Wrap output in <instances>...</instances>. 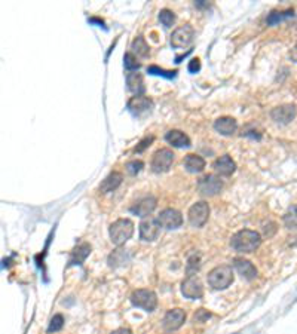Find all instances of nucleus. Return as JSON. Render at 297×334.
<instances>
[{
  "label": "nucleus",
  "mask_w": 297,
  "mask_h": 334,
  "mask_svg": "<svg viewBox=\"0 0 297 334\" xmlns=\"http://www.w3.org/2000/svg\"><path fill=\"white\" fill-rule=\"evenodd\" d=\"M260 244H262L260 233L250 229H242L236 232L230 239L232 248L238 253H252L260 246Z\"/></svg>",
  "instance_id": "nucleus-1"
},
{
  "label": "nucleus",
  "mask_w": 297,
  "mask_h": 334,
  "mask_svg": "<svg viewBox=\"0 0 297 334\" xmlns=\"http://www.w3.org/2000/svg\"><path fill=\"white\" fill-rule=\"evenodd\" d=\"M133 233H134V223L130 219H119L114 223H112L109 229L110 241L117 246L123 245L126 241L131 239Z\"/></svg>",
  "instance_id": "nucleus-2"
},
{
  "label": "nucleus",
  "mask_w": 297,
  "mask_h": 334,
  "mask_svg": "<svg viewBox=\"0 0 297 334\" xmlns=\"http://www.w3.org/2000/svg\"><path fill=\"white\" fill-rule=\"evenodd\" d=\"M233 282V270L228 265L214 267L208 273V284L214 289H226Z\"/></svg>",
  "instance_id": "nucleus-3"
},
{
  "label": "nucleus",
  "mask_w": 297,
  "mask_h": 334,
  "mask_svg": "<svg viewBox=\"0 0 297 334\" xmlns=\"http://www.w3.org/2000/svg\"><path fill=\"white\" fill-rule=\"evenodd\" d=\"M131 303L146 312H153L158 306V297L152 289H136L131 294Z\"/></svg>",
  "instance_id": "nucleus-4"
},
{
  "label": "nucleus",
  "mask_w": 297,
  "mask_h": 334,
  "mask_svg": "<svg viewBox=\"0 0 297 334\" xmlns=\"http://www.w3.org/2000/svg\"><path fill=\"white\" fill-rule=\"evenodd\" d=\"M193 39H195L193 27L190 24H184L174 30V33L171 36V46L176 49L187 48L193 44Z\"/></svg>",
  "instance_id": "nucleus-5"
},
{
  "label": "nucleus",
  "mask_w": 297,
  "mask_h": 334,
  "mask_svg": "<svg viewBox=\"0 0 297 334\" xmlns=\"http://www.w3.org/2000/svg\"><path fill=\"white\" fill-rule=\"evenodd\" d=\"M174 162V153L169 149H159L158 152H155L153 157H152V170L153 173H166L171 168V165Z\"/></svg>",
  "instance_id": "nucleus-6"
},
{
  "label": "nucleus",
  "mask_w": 297,
  "mask_h": 334,
  "mask_svg": "<svg viewBox=\"0 0 297 334\" xmlns=\"http://www.w3.org/2000/svg\"><path fill=\"white\" fill-rule=\"evenodd\" d=\"M187 217L193 227H202L208 222V217H209V205L204 200L193 203L190 206Z\"/></svg>",
  "instance_id": "nucleus-7"
},
{
  "label": "nucleus",
  "mask_w": 297,
  "mask_h": 334,
  "mask_svg": "<svg viewBox=\"0 0 297 334\" xmlns=\"http://www.w3.org/2000/svg\"><path fill=\"white\" fill-rule=\"evenodd\" d=\"M158 223L160 227L163 229H179L182 224H183V216L180 211L174 210V208H166V210H163L159 216H158Z\"/></svg>",
  "instance_id": "nucleus-8"
},
{
  "label": "nucleus",
  "mask_w": 297,
  "mask_h": 334,
  "mask_svg": "<svg viewBox=\"0 0 297 334\" xmlns=\"http://www.w3.org/2000/svg\"><path fill=\"white\" fill-rule=\"evenodd\" d=\"M222 189H223V181L213 174L205 176L198 183V190L204 196H216L217 193H220Z\"/></svg>",
  "instance_id": "nucleus-9"
},
{
  "label": "nucleus",
  "mask_w": 297,
  "mask_h": 334,
  "mask_svg": "<svg viewBox=\"0 0 297 334\" xmlns=\"http://www.w3.org/2000/svg\"><path fill=\"white\" fill-rule=\"evenodd\" d=\"M182 293L186 299L190 300H198L204 296V285L199 281V278L189 276L187 279L183 281L182 284Z\"/></svg>",
  "instance_id": "nucleus-10"
},
{
  "label": "nucleus",
  "mask_w": 297,
  "mask_h": 334,
  "mask_svg": "<svg viewBox=\"0 0 297 334\" xmlns=\"http://www.w3.org/2000/svg\"><path fill=\"white\" fill-rule=\"evenodd\" d=\"M126 107H128V110H130L134 116L140 117V116H143V114L152 111V109H153V101H152L149 97L136 95V97H133V98L128 101Z\"/></svg>",
  "instance_id": "nucleus-11"
},
{
  "label": "nucleus",
  "mask_w": 297,
  "mask_h": 334,
  "mask_svg": "<svg viewBox=\"0 0 297 334\" xmlns=\"http://www.w3.org/2000/svg\"><path fill=\"white\" fill-rule=\"evenodd\" d=\"M297 114V107L294 104H282L275 107L271 111L272 120H275L279 125H288Z\"/></svg>",
  "instance_id": "nucleus-12"
},
{
  "label": "nucleus",
  "mask_w": 297,
  "mask_h": 334,
  "mask_svg": "<svg viewBox=\"0 0 297 334\" xmlns=\"http://www.w3.org/2000/svg\"><path fill=\"white\" fill-rule=\"evenodd\" d=\"M186 321V312L183 309H171L168 311L163 316L162 325L166 331H176L179 330Z\"/></svg>",
  "instance_id": "nucleus-13"
},
{
  "label": "nucleus",
  "mask_w": 297,
  "mask_h": 334,
  "mask_svg": "<svg viewBox=\"0 0 297 334\" xmlns=\"http://www.w3.org/2000/svg\"><path fill=\"white\" fill-rule=\"evenodd\" d=\"M156 203H158V200L155 196H146V198L140 199L134 206H131V213L138 217H147L155 211Z\"/></svg>",
  "instance_id": "nucleus-14"
},
{
  "label": "nucleus",
  "mask_w": 297,
  "mask_h": 334,
  "mask_svg": "<svg viewBox=\"0 0 297 334\" xmlns=\"http://www.w3.org/2000/svg\"><path fill=\"white\" fill-rule=\"evenodd\" d=\"M159 223L158 220L147 219L140 223V238L146 242H153L159 236Z\"/></svg>",
  "instance_id": "nucleus-15"
},
{
  "label": "nucleus",
  "mask_w": 297,
  "mask_h": 334,
  "mask_svg": "<svg viewBox=\"0 0 297 334\" xmlns=\"http://www.w3.org/2000/svg\"><path fill=\"white\" fill-rule=\"evenodd\" d=\"M233 267L235 270L247 281H252L257 278V269L250 260L245 259H235L233 260Z\"/></svg>",
  "instance_id": "nucleus-16"
},
{
  "label": "nucleus",
  "mask_w": 297,
  "mask_h": 334,
  "mask_svg": "<svg viewBox=\"0 0 297 334\" xmlns=\"http://www.w3.org/2000/svg\"><path fill=\"white\" fill-rule=\"evenodd\" d=\"M213 166H214L216 173L223 176V177L232 176L235 173V170H236V163L229 155H225V156H220L219 159H216Z\"/></svg>",
  "instance_id": "nucleus-17"
},
{
  "label": "nucleus",
  "mask_w": 297,
  "mask_h": 334,
  "mask_svg": "<svg viewBox=\"0 0 297 334\" xmlns=\"http://www.w3.org/2000/svg\"><path fill=\"white\" fill-rule=\"evenodd\" d=\"M214 130L222 134V135H226V137H230L236 133L238 130V123L233 117H229V116H223V117H219L216 122H214Z\"/></svg>",
  "instance_id": "nucleus-18"
},
{
  "label": "nucleus",
  "mask_w": 297,
  "mask_h": 334,
  "mask_svg": "<svg viewBox=\"0 0 297 334\" xmlns=\"http://www.w3.org/2000/svg\"><path fill=\"white\" fill-rule=\"evenodd\" d=\"M126 87H128V91H131L136 95H143L146 91V85H144V79L141 73L137 71H131L126 74Z\"/></svg>",
  "instance_id": "nucleus-19"
},
{
  "label": "nucleus",
  "mask_w": 297,
  "mask_h": 334,
  "mask_svg": "<svg viewBox=\"0 0 297 334\" xmlns=\"http://www.w3.org/2000/svg\"><path fill=\"white\" fill-rule=\"evenodd\" d=\"M165 140L174 147H189L190 146V138L183 131H179V130L168 131L165 135Z\"/></svg>",
  "instance_id": "nucleus-20"
},
{
  "label": "nucleus",
  "mask_w": 297,
  "mask_h": 334,
  "mask_svg": "<svg viewBox=\"0 0 297 334\" xmlns=\"http://www.w3.org/2000/svg\"><path fill=\"white\" fill-rule=\"evenodd\" d=\"M122 180H123V176H122L120 173H117V171L110 173V174L103 180V183L100 184V192H101V193H109V192L116 190V189L120 186Z\"/></svg>",
  "instance_id": "nucleus-21"
},
{
  "label": "nucleus",
  "mask_w": 297,
  "mask_h": 334,
  "mask_svg": "<svg viewBox=\"0 0 297 334\" xmlns=\"http://www.w3.org/2000/svg\"><path fill=\"white\" fill-rule=\"evenodd\" d=\"M91 254V245L83 242L80 245H77L73 251H71V256H70V265H82L85 262V259H87L88 256Z\"/></svg>",
  "instance_id": "nucleus-22"
},
{
  "label": "nucleus",
  "mask_w": 297,
  "mask_h": 334,
  "mask_svg": "<svg viewBox=\"0 0 297 334\" xmlns=\"http://www.w3.org/2000/svg\"><path fill=\"white\" fill-rule=\"evenodd\" d=\"M184 168L192 173V174H198V173H202L204 168H205V160L204 157H201L199 155H187L184 157Z\"/></svg>",
  "instance_id": "nucleus-23"
},
{
  "label": "nucleus",
  "mask_w": 297,
  "mask_h": 334,
  "mask_svg": "<svg viewBox=\"0 0 297 334\" xmlns=\"http://www.w3.org/2000/svg\"><path fill=\"white\" fill-rule=\"evenodd\" d=\"M131 256L126 249H114V251L109 256V266L110 267H119V266H125L126 263L130 262Z\"/></svg>",
  "instance_id": "nucleus-24"
},
{
  "label": "nucleus",
  "mask_w": 297,
  "mask_h": 334,
  "mask_svg": "<svg viewBox=\"0 0 297 334\" xmlns=\"http://www.w3.org/2000/svg\"><path fill=\"white\" fill-rule=\"evenodd\" d=\"M131 49L134 54H137L138 57H143V58H147L149 54H150V48L147 45V42L143 36H138L133 40L131 44Z\"/></svg>",
  "instance_id": "nucleus-25"
},
{
  "label": "nucleus",
  "mask_w": 297,
  "mask_h": 334,
  "mask_svg": "<svg viewBox=\"0 0 297 334\" xmlns=\"http://www.w3.org/2000/svg\"><path fill=\"white\" fill-rule=\"evenodd\" d=\"M284 224L288 230H297V206L293 205L284 214Z\"/></svg>",
  "instance_id": "nucleus-26"
},
{
  "label": "nucleus",
  "mask_w": 297,
  "mask_h": 334,
  "mask_svg": "<svg viewBox=\"0 0 297 334\" xmlns=\"http://www.w3.org/2000/svg\"><path fill=\"white\" fill-rule=\"evenodd\" d=\"M293 15H294L293 9H288V11H284V12H276L275 11V12L269 14V17L266 18V22L269 25H276L278 22H281V21H284V20H287V18H290Z\"/></svg>",
  "instance_id": "nucleus-27"
},
{
  "label": "nucleus",
  "mask_w": 297,
  "mask_h": 334,
  "mask_svg": "<svg viewBox=\"0 0 297 334\" xmlns=\"http://www.w3.org/2000/svg\"><path fill=\"white\" fill-rule=\"evenodd\" d=\"M159 21L162 22L163 27L169 28V27H173V24L176 22V14L173 11H169V9H162L159 12Z\"/></svg>",
  "instance_id": "nucleus-28"
},
{
  "label": "nucleus",
  "mask_w": 297,
  "mask_h": 334,
  "mask_svg": "<svg viewBox=\"0 0 297 334\" xmlns=\"http://www.w3.org/2000/svg\"><path fill=\"white\" fill-rule=\"evenodd\" d=\"M147 73L149 74H155V76H162V77H166V79H174L177 76V71L176 70H163V68H159L158 66H149L147 67Z\"/></svg>",
  "instance_id": "nucleus-29"
},
{
  "label": "nucleus",
  "mask_w": 297,
  "mask_h": 334,
  "mask_svg": "<svg viewBox=\"0 0 297 334\" xmlns=\"http://www.w3.org/2000/svg\"><path fill=\"white\" fill-rule=\"evenodd\" d=\"M201 267V256L199 254H193L189 262H187V266H186V272L189 276H193Z\"/></svg>",
  "instance_id": "nucleus-30"
},
{
  "label": "nucleus",
  "mask_w": 297,
  "mask_h": 334,
  "mask_svg": "<svg viewBox=\"0 0 297 334\" xmlns=\"http://www.w3.org/2000/svg\"><path fill=\"white\" fill-rule=\"evenodd\" d=\"M123 64H125V68H128L130 71H134V70H138L141 67V64L137 61V58L134 57L133 52H126L125 57H123Z\"/></svg>",
  "instance_id": "nucleus-31"
},
{
  "label": "nucleus",
  "mask_w": 297,
  "mask_h": 334,
  "mask_svg": "<svg viewBox=\"0 0 297 334\" xmlns=\"http://www.w3.org/2000/svg\"><path fill=\"white\" fill-rule=\"evenodd\" d=\"M63 327H64V318H63V315L57 313V315H54V318L51 319V324H49V327H48V333L60 331Z\"/></svg>",
  "instance_id": "nucleus-32"
},
{
  "label": "nucleus",
  "mask_w": 297,
  "mask_h": 334,
  "mask_svg": "<svg viewBox=\"0 0 297 334\" xmlns=\"http://www.w3.org/2000/svg\"><path fill=\"white\" fill-rule=\"evenodd\" d=\"M143 168H144V163L141 160H130V162H126V171H128L131 176L138 174Z\"/></svg>",
  "instance_id": "nucleus-33"
},
{
  "label": "nucleus",
  "mask_w": 297,
  "mask_h": 334,
  "mask_svg": "<svg viewBox=\"0 0 297 334\" xmlns=\"http://www.w3.org/2000/svg\"><path fill=\"white\" fill-rule=\"evenodd\" d=\"M209 316H211V313H209L208 311L199 309V311H196V313L193 315V321H195V322H205Z\"/></svg>",
  "instance_id": "nucleus-34"
},
{
  "label": "nucleus",
  "mask_w": 297,
  "mask_h": 334,
  "mask_svg": "<svg viewBox=\"0 0 297 334\" xmlns=\"http://www.w3.org/2000/svg\"><path fill=\"white\" fill-rule=\"evenodd\" d=\"M189 71L190 73H196V71H199V68H201V63H199V60L198 58H192L190 61H189Z\"/></svg>",
  "instance_id": "nucleus-35"
},
{
  "label": "nucleus",
  "mask_w": 297,
  "mask_h": 334,
  "mask_svg": "<svg viewBox=\"0 0 297 334\" xmlns=\"http://www.w3.org/2000/svg\"><path fill=\"white\" fill-rule=\"evenodd\" d=\"M153 141V137H147V138H144L141 143H140V146H137L136 147V152H143L147 146H150V143Z\"/></svg>",
  "instance_id": "nucleus-36"
},
{
  "label": "nucleus",
  "mask_w": 297,
  "mask_h": 334,
  "mask_svg": "<svg viewBox=\"0 0 297 334\" xmlns=\"http://www.w3.org/2000/svg\"><path fill=\"white\" fill-rule=\"evenodd\" d=\"M110 334H133V331L128 330V328H119V330H114V331L110 333Z\"/></svg>",
  "instance_id": "nucleus-37"
},
{
  "label": "nucleus",
  "mask_w": 297,
  "mask_h": 334,
  "mask_svg": "<svg viewBox=\"0 0 297 334\" xmlns=\"http://www.w3.org/2000/svg\"><path fill=\"white\" fill-rule=\"evenodd\" d=\"M290 58L297 64V45H294V48L290 51Z\"/></svg>",
  "instance_id": "nucleus-38"
}]
</instances>
